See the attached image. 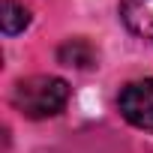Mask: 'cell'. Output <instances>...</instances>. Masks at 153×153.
<instances>
[{"label":"cell","instance_id":"obj_1","mask_svg":"<svg viewBox=\"0 0 153 153\" xmlns=\"http://www.w3.org/2000/svg\"><path fill=\"white\" fill-rule=\"evenodd\" d=\"M66 102L69 84L57 75H30V78H21L12 90V105L30 120L54 117L66 108Z\"/></svg>","mask_w":153,"mask_h":153},{"label":"cell","instance_id":"obj_2","mask_svg":"<svg viewBox=\"0 0 153 153\" xmlns=\"http://www.w3.org/2000/svg\"><path fill=\"white\" fill-rule=\"evenodd\" d=\"M117 108L132 126L153 132V78L129 81L117 96Z\"/></svg>","mask_w":153,"mask_h":153},{"label":"cell","instance_id":"obj_3","mask_svg":"<svg viewBox=\"0 0 153 153\" xmlns=\"http://www.w3.org/2000/svg\"><path fill=\"white\" fill-rule=\"evenodd\" d=\"M120 18L135 36L153 42V0H120Z\"/></svg>","mask_w":153,"mask_h":153},{"label":"cell","instance_id":"obj_4","mask_svg":"<svg viewBox=\"0 0 153 153\" xmlns=\"http://www.w3.org/2000/svg\"><path fill=\"white\" fill-rule=\"evenodd\" d=\"M57 60L66 63V66H75V69H87V66L96 63V51L87 39H69V42L60 45Z\"/></svg>","mask_w":153,"mask_h":153},{"label":"cell","instance_id":"obj_5","mask_svg":"<svg viewBox=\"0 0 153 153\" xmlns=\"http://www.w3.org/2000/svg\"><path fill=\"white\" fill-rule=\"evenodd\" d=\"M27 24H30V9L24 3H18V0H3V12H0V27H3V33L15 36Z\"/></svg>","mask_w":153,"mask_h":153}]
</instances>
